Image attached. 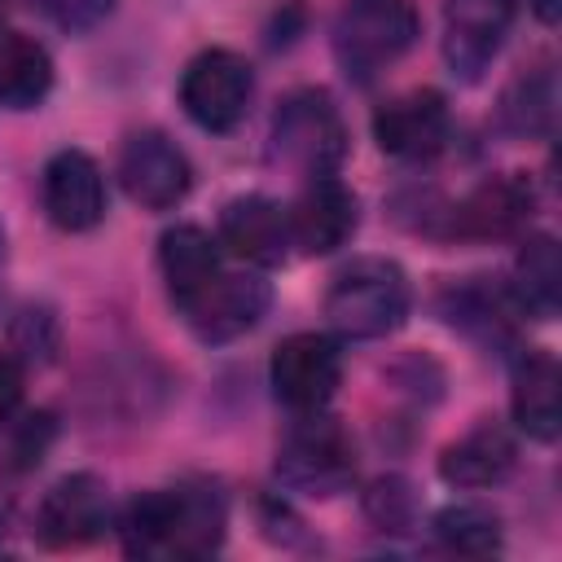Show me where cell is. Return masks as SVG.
<instances>
[{
	"instance_id": "27",
	"label": "cell",
	"mask_w": 562,
	"mask_h": 562,
	"mask_svg": "<svg viewBox=\"0 0 562 562\" xmlns=\"http://www.w3.org/2000/svg\"><path fill=\"white\" fill-rule=\"evenodd\" d=\"M57 31H66V35H83V31H92V26H101L110 13H114V4L119 0H31Z\"/></svg>"
},
{
	"instance_id": "15",
	"label": "cell",
	"mask_w": 562,
	"mask_h": 562,
	"mask_svg": "<svg viewBox=\"0 0 562 562\" xmlns=\"http://www.w3.org/2000/svg\"><path fill=\"white\" fill-rule=\"evenodd\" d=\"M228 255L255 263V268H277L290 255V215L277 198L268 193H241L228 198L220 211V237H215Z\"/></svg>"
},
{
	"instance_id": "16",
	"label": "cell",
	"mask_w": 562,
	"mask_h": 562,
	"mask_svg": "<svg viewBox=\"0 0 562 562\" xmlns=\"http://www.w3.org/2000/svg\"><path fill=\"white\" fill-rule=\"evenodd\" d=\"M518 465V443L501 422H479L439 452V479L461 492L496 487Z\"/></svg>"
},
{
	"instance_id": "2",
	"label": "cell",
	"mask_w": 562,
	"mask_h": 562,
	"mask_svg": "<svg viewBox=\"0 0 562 562\" xmlns=\"http://www.w3.org/2000/svg\"><path fill=\"white\" fill-rule=\"evenodd\" d=\"M347 158V123L325 88H294L281 97L268 123V162L299 176L321 180L334 176Z\"/></svg>"
},
{
	"instance_id": "23",
	"label": "cell",
	"mask_w": 562,
	"mask_h": 562,
	"mask_svg": "<svg viewBox=\"0 0 562 562\" xmlns=\"http://www.w3.org/2000/svg\"><path fill=\"white\" fill-rule=\"evenodd\" d=\"M558 119V83L549 70L518 75L501 97V123L514 136H549Z\"/></svg>"
},
{
	"instance_id": "13",
	"label": "cell",
	"mask_w": 562,
	"mask_h": 562,
	"mask_svg": "<svg viewBox=\"0 0 562 562\" xmlns=\"http://www.w3.org/2000/svg\"><path fill=\"white\" fill-rule=\"evenodd\" d=\"M40 193H44L48 220L61 233H88V228H97L105 220V206H110L105 176H101L97 158L83 154V149H57L44 162Z\"/></svg>"
},
{
	"instance_id": "26",
	"label": "cell",
	"mask_w": 562,
	"mask_h": 562,
	"mask_svg": "<svg viewBox=\"0 0 562 562\" xmlns=\"http://www.w3.org/2000/svg\"><path fill=\"white\" fill-rule=\"evenodd\" d=\"M413 509H417V496H413L408 479H400V474H382L364 492V518L382 531H408Z\"/></svg>"
},
{
	"instance_id": "17",
	"label": "cell",
	"mask_w": 562,
	"mask_h": 562,
	"mask_svg": "<svg viewBox=\"0 0 562 562\" xmlns=\"http://www.w3.org/2000/svg\"><path fill=\"white\" fill-rule=\"evenodd\" d=\"M228 501L215 483L189 479L171 487V544L167 558H206L224 544Z\"/></svg>"
},
{
	"instance_id": "11",
	"label": "cell",
	"mask_w": 562,
	"mask_h": 562,
	"mask_svg": "<svg viewBox=\"0 0 562 562\" xmlns=\"http://www.w3.org/2000/svg\"><path fill=\"white\" fill-rule=\"evenodd\" d=\"M514 22V0H443V61L461 83H479Z\"/></svg>"
},
{
	"instance_id": "28",
	"label": "cell",
	"mask_w": 562,
	"mask_h": 562,
	"mask_svg": "<svg viewBox=\"0 0 562 562\" xmlns=\"http://www.w3.org/2000/svg\"><path fill=\"white\" fill-rule=\"evenodd\" d=\"M48 435H53V417H48V413H35V417H26V430H22V443L13 448V457H18V465H22V470L40 461V452H44V443H48Z\"/></svg>"
},
{
	"instance_id": "30",
	"label": "cell",
	"mask_w": 562,
	"mask_h": 562,
	"mask_svg": "<svg viewBox=\"0 0 562 562\" xmlns=\"http://www.w3.org/2000/svg\"><path fill=\"white\" fill-rule=\"evenodd\" d=\"M527 4H531V13H536L544 26H553L558 13H562V0H527Z\"/></svg>"
},
{
	"instance_id": "14",
	"label": "cell",
	"mask_w": 562,
	"mask_h": 562,
	"mask_svg": "<svg viewBox=\"0 0 562 562\" xmlns=\"http://www.w3.org/2000/svg\"><path fill=\"white\" fill-rule=\"evenodd\" d=\"M285 215H290V241L303 255H334L360 228V202L334 176L307 180L303 193L285 206Z\"/></svg>"
},
{
	"instance_id": "20",
	"label": "cell",
	"mask_w": 562,
	"mask_h": 562,
	"mask_svg": "<svg viewBox=\"0 0 562 562\" xmlns=\"http://www.w3.org/2000/svg\"><path fill=\"white\" fill-rule=\"evenodd\" d=\"M509 299L518 312H527L536 321L558 316V307H562V255H558V241L549 233H536L522 241V250L514 259Z\"/></svg>"
},
{
	"instance_id": "22",
	"label": "cell",
	"mask_w": 562,
	"mask_h": 562,
	"mask_svg": "<svg viewBox=\"0 0 562 562\" xmlns=\"http://www.w3.org/2000/svg\"><path fill=\"white\" fill-rule=\"evenodd\" d=\"M435 540L448 549V553H461V558H487V553H501V514L479 505V501H457V505H443L430 522Z\"/></svg>"
},
{
	"instance_id": "31",
	"label": "cell",
	"mask_w": 562,
	"mask_h": 562,
	"mask_svg": "<svg viewBox=\"0 0 562 562\" xmlns=\"http://www.w3.org/2000/svg\"><path fill=\"white\" fill-rule=\"evenodd\" d=\"M0 259H4V224H0Z\"/></svg>"
},
{
	"instance_id": "5",
	"label": "cell",
	"mask_w": 562,
	"mask_h": 562,
	"mask_svg": "<svg viewBox=\"0 0 562 562\" xmlns=\"http://www.w3.org/2000/svg\"><path fill=\"white\" fill-rule=\"evenodd\" d=\"M250 97H255V70L233 48H202L180 75V105L211 136L233 132L246 119Z\"/></svg>"
},
{
	"instance_id": "32",
	"label": "cell",
	"mask_w": 562,
	"mask_h": 562,
	"mask_svg": "<svg viewBox=\"0 0 562 562\" xmlns=\"http://www.w3.org/2000/svg\"><path fill=\"white\" fill-rule=\"evenodd\" d=\"M0 22H4V0H0Z\"/></svg>"
},
{
	"instance_id": "12",
	"label": "cell",
	"mask_w": 562,
	"mask_h": 562,
	"mask_svg": "<svg viewBox=\"0 0 562 562\" xmlns=\"http://www.w3.org/2000/svg\"><path fill=\"white\" fill-rule=\"evenodd\" d=\"M536 215V184L527 171H496L479 180L452 211H448V233L465 241H496L518 233Z\"/></svg>"
},
{
	"instance_id": "6",
	"label": "cell",
	"mask_w": 562,
	"mask_h": 562,
	"mask_svg": "<svg viewBox=\"0 0 562 562\" xmlns=\"http://www.w3.org/2000/svg\"><path fill=\"white\" fill-rule=\"evenodd\" d=\"M272 395L290 413H321L342 382V347L329 334H290L268 360Z\"/></svg>"
},
{
	"instance_id": "3",
	"label": "cell",
	"mask_w": 562,
	"mask_h": 562,
	"mask_svg": "<svg viewBox=\"0 0 562 562\" xmlns=\"http://www.w3.org/2000/svg\"><path fill=\"white\" fill-rule=\"evenodd\" d=\"M417 40L413 0H342L334 18V57L356 83H373Z\"/></svg>"
},
{
	"instance_id": "4",
	"label": "cell",
	"mask_w": 562,
	"mask_h": 562,
	"mask_svg": "<svg viewBox=\"0 0 562 562\" xmlns=\"http://www.w3.org/2000/svg\"><path fill=\"white\" fill-rule=\"evenodd\" d=\"M299 422L285 430L277 448V479L290 492L303 496H334L351 483L356 474V448L347 430L321 413H294Z\"/></svg>"
},
{
	"instance_id": "29",
	"label": "cell",
	"mask_w": 562,
	"mask_h": 562,
	"mask_svg": "<svg viewBox=\"0 0 562 562\" xmlns=\"http://www.w3.org/2000/svg\"><path fill=\"white\" fill-rule=\"evenodd\" d=\"M22 404V364L13 356H0V422H9Z\"/></svg>"
},
{
	"instance_id": "9",
	"label": "cell",
	"mask_w": 562,
	"mask_h": 562,
	"mask_svg": "<svg viewBox=\"0 0 562 562\" xmlns=\"http://www.w3.org/2000/svg\"><path fill=\"white\" fill-rule=\"evenodd\" d=\"M452 114L443 92L435 88H408L373 110V140L382 154L400 162H426L448 149Z\"/></svg>"
},
{
	"instance_id": "24",
	"label": "cell",
	"mask_w": 562,
	"mask_h": 562,
	"mask_svg": "<svg viewBox=\"0 0 562 562\" xmlns=\"http://www.w3.org/2000/svg\"><path fill=\"white\" fill-rule=\"evenodd\" d=\"M57 347H61V325H57V312L44 307V303H26L13 325H9V356L22 364V369H44L57 360Z\"/></svg>"
},
{
	"instance_id": "25",
	"label": "cell",
	"mask_w": 562,
	"mask_h": 562,
	"mask_svg": "<svg viewBox=\"0 0 562 562\" xmlns=\"http://www.w3.org/2000/svg\"><path fill=\"white\" fill-rule=\"evenodd\" d=\"M443 316L465 329V334H492V338H505L509 321H505V299L487 294L483 285H461V290H448L443 294Z\"/></svg>"
},
{
	"instance_id": "10",
	"label": "cell",
	"mask_w": 562,
	"mask_h": 562,
	"mask_svg": "<svg viewBox=\"0 0 562 562\" xmlns=\"http://www.w3.org/2000/svg\"><path fill=\"white\" fill-rule=\"evenodd\" d=\"M110 527V487L92 470L61 474L35 509V536L48 549H79L92 544Z\"/></svg>"
},
{
	"instance_id": "7",
	"label": "cell",
	"mask_w": 562,
	"mask_h": 562,
	"mask_svg": "<svg viewBox=\"0 0 562 562\" xmlns=\"http://www.w3.org/2000/svg\"><path fill=\"white\" fill-rule=\"evenodd\" d=\"M184 325L202 338V342H233L241 334H250L268 307H272V285L255 272H215L198 294H189L184 303H176Z\"/></svg>"
},
{
	"instance_id": "21",
	"label": "cell",
	"mask_w": 562,
	"mask_h": 562,
	"mask_svg": "<svg viewBox=\"0 0 562 562\" xmlns=\"http://www.w3.org/2000/svg\"><path fill=\"white\" fill-rule=\"evenodd\" d=\"M53 92V57L35 35L0 31V105L35 110Z\"/></svg>"
},
{
	"instance_id": "8",
	"label": "cell",
	"mask_w": 562,
	"mask_h": 562,
	"mask_svg": "<svg viewBox=\"0 0 562 562\" xmlns=\"http://www.w3.org/2000/svg\"><path fill=\"white\" fill-rule=\"evenodd\" d=\"M119 180L123 193L145 211H171L193 189V162L167 132H132L119 149Z\"/></svg>"
},
{
	"instance_id": "19",
	"label": "cell",
	"mask_w": 562,
	"mask_h": 562,
	"mask_svg": "<svg viewBox=\"0 0 562 562\" xmlns=\"http://www.w3.org/2000/svg\"><path fill=\"white\" fill-rule=\"evenodd\" d=\"M158 268L171 303H184L220 272V241L202 224H176L158 241Z\"/></svg>"
},
{
	"instance_id": "18",
	"label": "cell",
	"mask_w": 562,
	"mask_h": 562,
	"mask_svg": "<svg viewBox=\"0 0 562 562\" xmlns=\"http://www.w3.org/2000/svg\"><path fill=\"white\" fill-rule=\"evenodd\" d=\"M558 386H562V373H558V360L540 347L522 351L514 360V391H509V408H514V422L527 439L536 443H553L558 430H562V408H558Z\"/></svg>"
},
{
	"instance_id": "1",
	"label": "cell",
	"mask_w": 562,
	"mask_h": 562,
	"mask_svg": "<svg viewBox=\"0 0 562 562\" xmlns=\"http://www.w3.org/2000/svg\"><path fill=\"white\" fill-rule=\"evenodd\" d=\"M413 290L395 259H351L325 290V321L342 342H373L408 321Z\"/></svg>"
}]
</instances>
